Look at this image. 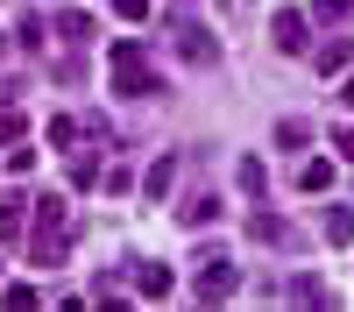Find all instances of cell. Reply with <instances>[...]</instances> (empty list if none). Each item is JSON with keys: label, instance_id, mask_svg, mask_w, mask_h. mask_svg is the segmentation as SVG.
Returning a JSON list of instances; mask_svg holds the SVG:
<instances>
[{"label": "cell", "instance_id": "1", "mask_svg": "<svg viewBox=\"0 0 354 312\" xmlns=\"http://www.w3.org/2000/svg\"><path fill=\"white\" fill-rule=\"evenodd\" d=\"M21 255L36 270H57L71 255V241H64V199H36V235H21Z\"/></svg>", "mask_w": 354, "mask_h": 312}, {"label": "cell", "instance_id": "2", "mask_svg": "<svg viewBox=\"0 0 354 312\" xmlns=\"http://www.w3.org/2000/svg\"><path fill=\"white\" fill-rule=\"evenodd\" d=\"M106 85L121 100H156L163 93V71H149V50H142V43H121L113 64H106Z\"/></svg>", "mask_w": 354, "mask_h": 312}, {"label": "cell", "instance_id": "3", "mask_svg": "<svg viewBox=\"0 0 354 312\" xmlns=\"http://www.w3.org/2000/svg\"><path fill=\"white\" fill-rule=\"evenodd\" d=\"M234 291H241V270L227 263V248H205L198 255V277H192V298L198 305H227Z\"/></svg>", "mask_w": 354, "mask_h": 312}, {"label": "cell", "instance_id": "4", "mask_svg": "<svg viewBox=\"0 0 354 312\" xmlns=\"http://www.w3.org/2000/svg\"><path fill=\"white\" fill-rule=\"evenodd\" d=\"M170 43H177V57H185L192 71H213L220 64V36L205 21H192V15H170Z\"/></svg>", "mask_w": 354, "mask_h": 312}, {"label": "cell", "instance_id": "5", "mask_svg": "<svg viewBox=\"0 0 354 312\" xmlns=\"http://www.w3.org/2000/svg\"><path fill=\"white\" fill-rule=\"evenodd\" d=\"M248 235H255L262 248H305V241H298V227H290L283 213H270L262 199H255V213H248Z\"/></svg>", "mask_w": 354, "mask_h": 312}, {"label": "cell", "instance_id": "6", "mask_svg": "<svg viewBox=\"0 0 354 312\" xmlns=\"http://www.w3.org/2000/svg\"><path fill=\"white\" fill-rule=\"evenodd\" d=\"M21 220H28V192L8 185V192H0V255L21 248Z\"/></svg>", "mask_w": 354, "mask_h": 312}, {"label": "cell", "instance_id": "7", "mask_svg": "<svg viewBox=\"0 0 354 312\" xmlns=\"http://www.w3.org/2000/svg\"><path fill=\"white\" fill-rule=\"evenodd\" d=\"M270 36H277V50H312V15L305 8H283L270 21Z\"/></svg>", "mask_w": 354, "mask_h": 312}, {"label": "cell", "instance_id": "8", "mask_svg": "<svg viewBox=\"0 0 354 312\" xmlns=\"http://www.w3.org/2000/svg\"><path fill=\"white\" fill-rule=\"evenodd\" d=\"M312 64H319V71H326V78H340V71L354 64V43H347V36H340V28H333V36H326V43H319V50H312Z\"/></svg>", "mask_w": 354, "mask_h": 312}, {"label": "cell", "instance_id": "9", "mask_svg": "<svg viewBox=\"0 0 354 312\" xmlns=\"http://www.w3.org/2000/svg\"><path fill=\"white\" fill-rule=\"evenodd\" d=\"M234 192H241V199H262V192H270V163H262V156H241V163H234Z\"/></svg>", "mask_w": 354, "mask_h": 312}, {"label": "cell", "instance_id": "10", "mask_svg": "<svg viewBox=\"0 0 354 312\" xmlns=\"http://www.w3.org/2000/svg\"><path fill=\"white\" fill-rule=\"evenodd\" d=\"M283 298L298 305V312H326V305H333V291H326L319 277H290V291H283Z\"/></svg>", "mask_w": 354, "mask_h": 312}, {"label": "cell", "instance_id": "11", "mask_svg": "<svg viewBox=\"0 0 354 312\" xmlns=\"http://www.w3.org/2000/svg\"><path fill=\"white\" fill-rule=\"evenodd\" d=\"M57 36H64L71 50H85V43H93V15H85V8H64V15H57Z\"/></svg>", "mask_w": 354, "mask_h": 312}, {"label": "cell", "instance_id": "12", "mask_svg": "<svg viewBox=\"0 0 354 312\" xmlns=\"http://www.w3.org/2000/svg\"><path fill=\"white\" fill-rule=\"evenodd\" d=\"M135 291L142 298H170V263H135Z\"/></svg>", "mask_w": 354, "mask_h": 312}, {"label": "cell", "instance_id": "13", "mask_svg": "<svg viewBox=\"0 0 354 312\" xmlns=\"http://www.w3.org/2000/svg\"><path fill=\"white\" fill-rule=\"evenodd\" d=\"M213 213H220V192H192L185 206H177V220H185V227H205Z\"/></svg>", "mask_w": 354, "mask_h": 312}, {"label": "cell", "instance_id": "14", "mask_svg": "<svg viewBox=\"0 0 354 312\" xmlns=\"http://www.w3.org/2000/svg\"><path fill=\"white\" fill-rule=\"evenodd\" d=\"M298 192H312V199H319V192H333V156H312V163L298 170Z\"/></svg>", "mask_w": 354, "mask_h": 312}, {"label": "cell", "instance_id": "15", "mask_svg": "<svg viewBox=\"0 0 354 312\" xmlns=\"http://www.w3.org/2000/svg\"><path fill=\"white\" fill-rule=\"evenodd\" d=\"M319 28H347V15H354V0H312V8H305Z\"/></svg>", "mask_w": 354, "mask_h": 312}, {"label": "cell", "instance_id": "16", "mask_svg": "<svg viewBox=\"0 0 354 312\" xmlns=\"http://www.w3.org/2000/svg\"><path fill=\"white\" fill-rule=\"evenodd\" d=\"M170 185H177V156H156V163H149V185H142V192H149V199H170Z\"/></svg>", "mask_w": 354, "mask_h": 312}, {"label": "cell", "instance_id": "17", "mask_svg": "<svg viewBox=\"0 0 354 312\" xmlns=\"http://www.w3.org/2000/svg\"><path fill=\"white\" fill-rule=\"evenodd\" d=\"M326 241H333V248L354 241V206H326Z\"/></svg>", "mask_w": 354, "mask_h": 312}, {"label": "cell", "instance_id": "18", "mask_svg": "<svg viewBox=\"0 0 354 312\" xmlns=\"http://www.w3.org/2000/svg\"><path fill=\"white\" fill-rule=\"evenodd\" d=\"M21 135H28V121H21V107H15V100H0V149H15Z\"/></svg>", "mask_w": 354, "mask_h": 312}, {"label": "cell", "instance_id": "19", "mask_svg": "<svg viewBox=\"0 0 354 312\" xmlns=\"http://www.w3.org/2000/svg\"><path fill=\"white\" fill-rule=\"evenodd\" d=\"M50 78H57V85H85V78H93V71H85V50L57 57V64H50Z\"/></svg>", "mask_w": 354, "mask_h": 312}, {"label": "cell", "instance_id": "20", "mask_svg": "<svg viewBox=\"0 0 354 312\" xmlns=\"http://www.w3.org/2000/svg\"><path fill=\"white\" fill-rule=\"evenodd\" d=\"M305 142H312V121H277V149L283 156H298Z\"/></svg>", "mask_w": 354, "mask_h": 312}, {"label": "cell", "instance_id": "21", "mask_svg": "<svg viewBox=\"0 0 354 312\" xmlns=\"http://www.w3.org/2000/svg\"><path fill=\"white\" fill-rule=\"evenodd\" d=\"M64 170H71V185H100V156H93V149H71Z\"/></svg>", "mask_w": 354, "mask_h": 312}, {"label": "cell", "instance_id": "22", "mask_svg": "<svg viewBox=\"0 0 354 312\" xmlns=\"http://www.w3.org/2000/svg\"><path fill=\"white\" fill-rule=\"evenodd\" d=\"M0 305H8V312H28V305H43V298H36V284H0Z\"/></svg>", "mask_w": 354, "mask_h": 312}, {"label": "cell", "instance_id": "23", "mask_svg": "<svg viewBox=\"0 0 354 312\" xmlns=\"http://www.w3.org/2000/svg\"><path fill=\"white\" fill-rule=\"evenodd\" d=\"M43 135H50V149H64V156L78 149V121H64V113H57V121H50Z\"/></svg>", "mask_w": 354, "mask_h": 312}, {"label": "cell", "instance_id": "24", "mask_svg": "<svg viewBox=\"0 0 354 312\" xmlns=\"http://www.w3.org/2000/svg\"><path fill=\"white\" fill-rule=\"evenodd\" d=\"M43 43H50V21H43V15H28V21H21V50H28V57H43Z\"/></svg>", "mask_w": 354, "mask_h": 312}, {"label": "cell", "instance_id": "25", "mask_svg": "<svg viewBox=\"0 0 354 312\" xmlns=\"http://www.w3.org/2000/svg\"><path fill=\"white\" fill-rule=\"evenodd\" d=\"M8 170H15V178H28V170H36V149H28V142H15V149H8Z\"/></svg>", "mask_w": 354, "mask_h": 312}, {"label": "cell", "instance_id": "26", "mask_svg": "<svg viewBox=\"0 0 354 312\" xmlns=\"http://www.w3.org/2000/svg\"><path fill=\"white\" fill-rule=\"evenodd\" d=\"M128 185H135V178H128L121 163H113V170H100V185H93V192H128Z\"/></svg>", "mask_w": 354, "mask_h": 312}, {"label": "cell", "instance_id": "27", "mask_svg": "<svg viewBox=\"0 0 354 312\" xmlns=\"http://www.w3.org/2000/svg\"><path fill=\"white\" fill-rule=\"evenodd\" d=\"M113 15L121 21H149V0H113Z\"/></svg>", "mask_w": 354, "mask_h": 312}, {"label": "cell", "instance_id": "28", "mask_svg": "<svg viewBox=\"0 0 354 312\" xmlns=\"http://www.w3.org/2000/svg\"><path fill=\"white\" fill-rule=\"evenodd\" d=\"M333 156H340V163H354V128H333Z\"/></svg>", "mask_w": 354, "mask_h": 312}, {"label": "cell", "instance_id": "29", "mask_svg": "<svg viewBox=\"0 0 354 312\" xmlns=\"http://www.w3.org/2000/svg\"><path fill=\"white\" fill-rule=\"evenodd\" d=\"M340 107H347V113H354V78H347V85H340Z\"/></svg>", "mask_w": 354, "mask_h": 312}]
</instances>
